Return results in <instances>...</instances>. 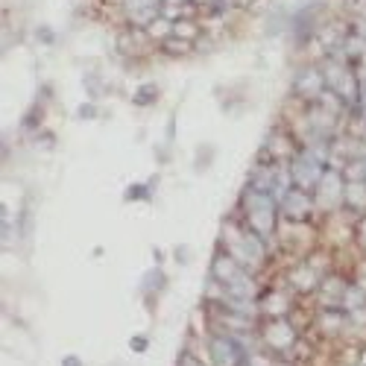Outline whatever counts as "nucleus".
Segmentation results:
<instances>
[{
	"mask_svg": "<svg viewBox=\"0 0 366 366\" xmlns=\"http://www.w3.org/2000/svg\"><path fill=\"white\" fill-rule=\"evenodd\" d=\"M264 343H267L269 349H276V352H287V349L296 343V331L290 328L287 320L276 317V320H269V322L264 325Z\"/></svg>",
	"mask_w": 366,
	"mask_h": 366,
	"instance_id": "obj_1",
	"label": "nucleus"
},
{
	"mask_svg": "<svg viewBox=\"0 0 366 366\" xmlns=\"http://www.w3.org/2000/svg\"><path fill=\"white\" fill-rule=\"evenodd\" d=\"M211 360L214 366H240V349L229 337H214L211 340Z\"/></svg>",
	"mask_w": 366,
	"mask_h": 366,
	"instance_id": "obj_2",
	"label": "nucleus"
},
{
	"mask_svg": "<svg viewBox=\"0 0 366 366\" xmlns=\"http://www.w3.org/2000/svg\"><path fill=\"white\" fill-rule=\"evenodd\" d=\"M182 366H199V363H197L194 357H188V355H185V357H182Z\"/></svg>",
	"mask_w": 366,
	"mask_h": 366,
	"instance_id": "obj_3",
	"label": "nucleus"
},
{
	"mask_svg": "<svg viewBox=\"0 0 366 366\" xmlns=\"http://www.w3.org/2000/svg\"><path fill=\"white\" fill-rule=\"evenodd\" d=\"M65 366H82V363H79V357H76V360H74V357H68V360H65Z\"/></svg>",
	"mask_w": 366,
	"mask_h": 366,
	"instance_id": "obj_4",
	"label": "nucleus"
}]
</instances>
